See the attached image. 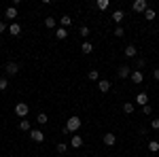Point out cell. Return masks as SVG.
<instances>
[{
    "instance_id": "32",
    "label": "cell",
    "mask_w": 159,
    "mask_h": 157,
    "mask_svg": "<svg viewBox=\"0 0 159 157\" xmlns=\"http://www.w3.org/2000/svg\"><path fill=\"white\" fill-rule=\"evenodd\" d=\"M142 113H144V115H151V113H153V109H151V104H147V106H142Z\"/></svg>"
},
{
    "instance_id": "2",
    "label": "cell",
    "mask_w": 159,
    "mask_h": 157,
    "mask_svg": "<svg viewBox=\"0 0 159 157\" xmlns=\"http://www.w3.org/2000/svg\"><path fill=\"white\" fill-rule=\"evenodd\" d=\"M28 113H30V106H28L25 102H17V104H15V115H17L19 119H25Z\"/></svg>"
},
{
    "instance_id": "24",
    "label": "cell",
    "mask_w": 159,
    "mask_h": 157,
    "mask_svg": "<svg viewBox=\"0 0 159 157\" xmlns=\"http://www.w3.org/2000/svg\"><path fill=\"white\" fill-rule=\"evenodd\" d=\"M148 151H151V153H157L159 151V140H151V142H148Z\"/></svg>"
},
{
    "instance_id": "1",
    "label": "cell",
    "mask_w": 159,
    "mask_h": 157,
    "mask_svg": "<svg viewBox=\"0 0 159 157\" xmlns=\"http://www.w3.org/2000/svg\"><path fill=\"white\" fill-rule=\"evenodd\" d=\"M81 125H83V121H81V117H76V115H72L70 119L66 121V127H68L70 134H76L79 130H81Z\"/></svg>"
},
{
    "instance_id": "25",
    "label": "cell",
    "mask_w": 159,
    "mask_h": 157,
    "mask_svg": "<svg viewBox=\"0 0 159 157\" xmlns=\"http://www.w3.org/2000/svg\"><path fill=\"white\" fill-rule=\"evenodd\" d=\"M55 24H57L55 17H45V25H47V28H55Z\"/></svg>"
},
{
    "instance_id": "34",
    "label": "cell",
    "mask_w": 159,
    "mask_h": 157,
    "mask_svg": "<svg viewBox=\"0 0 159 157\" xmlns=\"http://www.w3.org/2000/svg\"><path fill=\"white\" fill-rule=\"evenodd\" d=\"M7 32V21H0V34Z\"/></svg>"
},
{
    "instance_id": "14",
    "label": "cell",
    "mask_w": 159,
    "mask_h": 157,
    "mask_svg": "<svg viewBox=\"0 0 159 157\" xmlns=\"http://www.w3.org/2000/svg\"><path fill=\"white\" fill-rule=\"evenodd\" d=\"M4 17H7V19H17V7H9V9H7V11H4Z\"/></svg>"
},
{
    "instance_id": "16",
    "label": "cell",
    "mask_w": 159,
    "mask_h": 157,
    "mask_svg": "<svg viewBox=\"0 0 159 157\" xmlns=\"http://www.w3.org/2000/svg\"><path fill=\"white\" fill-rule=\"evenodd\" d=\"M136 53H138V49L134 45H127L125 47V58H136Z\"/></svg>"
},
{
    "instance_id": "37",
    "label": "cell",
    "mask_w": 159,
    "mask_h": 157,
    "mask_svg": "<svg viewBox=\"0 0 159 157\" xmlns=\"http://www.w3.org/2000/svg\"><path fill=\"white\" fill-rule=\"evenodd\" d=\"M0 157H2V155H0Z\"/></svg>"
},
{
    "instance_id": "5",
    "label": "cell",
    "mask_w": 159,
    "mask_h": 157,
    "mask_svg": "<svg viewBox=\"0 0 159 157\" xmlns=\"http://www.w3.org/2000/svg\"><path fill=\"white\" fill-rule=\"evenodd\" d=\"M117 76H119V79H129V76H132V68H129V66H119V68H117Z\"/></svg>"
},
{
    "instance_id": "19",
    "label": "cell",
    "mask_w": 159,
    "mask_h": 157,
    "mask_svg": "<svg viewBox=\"0 0 159 157\" xmlns=\"http://www.w3.org/2000/svg\"><path fill=\"white\" fill-rule=\"evenodd\" d=\"M19 130L30 134V130H32V127H30V121H28V119H21V121H19Z\"/></svg>"
},
{
    "instance_id": "6",
    "label": "cell",
    "mask_w": 159,
    "mask_h": 157,
    "mask_svg": "<svg viewBox=\"0 0 159 157\" xmlns=\"http://www.w3.org/2000/svg\"><path fill=\"white\" fill-rule=\"evenodd\" d=\"M30 138H32L34 142H45V134H43V130H30Z\"/></svg>"
},
{
    "instance_id": "27",
    "label": "cell",
    "mask_w": 159,
    "mask_h": 157,
    "mask_svg": "<svg viewBox=\"0 0 159 157\" xmlns=\"http://www.w3.org/2000/svg\"><path fill=\"white\" fill-rule=\"evenodd\" d=\"M7 89H9V81L4 76H0V91H7Z\"/></svg>"
},
{
    "instance_id": "3",
    "label": "cell",
    "mask_w": 159,
    "mask_h": 157,
    "mask_svg": "<svg viewBox=\"0 0 159 157\" xmlns=\"http://www.w3.org/2000/svg\"><path fill=\"white\" fill-rule=\"evenodd\" d=\"M132 9H134L136 13H142V15H144V11L148 9V2H147V0H134Z\"/></svg>"
},
{
    "instance_id": "35",
    "label": "cell",
    "mask_w": 159,
    "mask_h": 157,
    "mask_svg": "<svg viewBox=\"0 0 159 157\" xmlns=\"http://www.w3.org/2000/svg\"><path fill=\"white\" fill-rule=\"evenodd\" d=\"M153 79H155V81H159V68H155V70H153Z\"/></svg>"
},
{
    "instance_id": "29",
    "label": "cell",
    "mask_w": 159,
    "mask_h": 157,
    "mask_svg": "<svg viewBox=\"0 0 159 157\" xmlns=\"http://www.w3.org/2000/svg\"><path fill=\"white\" fill-rule=\"evenodd\" d=\"M55 149H57V153H66V151H68V145H66V142H57Z\"/></svg>"
},
{
    "instance_id": "36",
    "label": "cell",
    "mask_w": 159,
    "mask_h": 157,
    "mask_svg": "<svg viewBox=\"0 0 159 157\" xmlns=\"http://www.w3.org/2000/svg\"><path fill=\"white\" fill-rule=\"evenodd\" d=\"M157 68H159V64H157Z\"/></svg>"
},
{
    "instance_id": "28",
    "label": "cell",
    "mask_w": 159,
    "mask_h": 157,
    "mask_svg": "<svg viewBox=\"0 0 159 157\" xmlns=\"http://www.w3.org/2000/svg\"><path fill=\"white\" fill-rule=\"evenodd\" d=\"M79 34H81L83 38H87L89 36V28H87V25H81V28H79Z\"/></svg>"
},
{
    "instance_id": "18",
    "label": "cell",
    "mask_w": 159,
    "mask_h": 157,
    "mask_svg": "<svg viewBox=\"0 0 159 157\" xmlns=\"http://www.w3.org/2000/svg\"><path fill=\"white\" fill-rule=\"evenodd\" d=\"M60 24H61V28H68V25L72 24V17H70V15H61V17H60Z\"/></svg>"
},
{
    "instance_id": "12",
    "label": "cell",
    "mask_w": 159,
    "mask_h": 157,
    "mask_svg": "<svg viewBox=\"0 0 159 157\" xmlns=\"http://www.w3.org/2000/svg\"><path fill=\"white\" fill-rule=\"evenodd\" d=\"M98 89L102 91V94H108V91H110V81H106V79H100V81H98Z\"/></svg>"
},
{
    "instance_id": "13",
    "label": "cell",
    "mask_w": 159,
    "mask_h": 157,
    "mask_svg": "<svg viewBox=\"0 0 159 157\" xmlns=\"http://www.w3.org/2000/svg\"><path fill=\"white\" fill-rule=\"evenodd\" d=\"M9 34H11V36H19V34H21V25L17 24V21H13V24L9 25Z\"/></svg>"
},
{
    "instance_id": "7",
    "label": "cell",
    "mask_w": 159,
    "mask_h": 157,
    "mask_svg": "<svg viewBox=\"0 0 159 157\" xmlns=\"http://www.w3.org/2000/svg\"><path fill=\"white\" fill-rule=\"evenodd\" d=\"M102 142H104L106 146H115V142H117V136H115L112 132L104 134V136H102Z\"/></svg>"
},
{
    "instance_id": "31",
    "label": "cell",
    "mask_w": 159,
    "mask_h": 157,
    "mask_svg": "<svg viewBox=\"0 0 159 157\" xmlns=\"http://www.w3.org/2000/svg\"><path fill=\"white\" fill-rule=\"evenodd\" d=\"M123 34H125V30H123V25H117V28H115V36H117V38H121Z\"/></svg>"
},
{
    "instance_id": "21",
    "label": "cell",
    "mask_w": 159,
    "mask_h": 157,
    "mask_svg": "<svg viewBox=\"0 0 159 157\" xmlns=\"http://www.w3.org/2000/svg\"><path fill=\"white\" fill-rule=\"evenodd\" d=\"M87 79H89V81H93V83H98V81H100V72H98V70H89Z\"/></svg>"
},
{
    "instance_id": "23",
    "label": "cell",
    "mask_w": 159,
    "mask_h": 157,
    "mask_svg": "<svg viewBox=\"0 0 159 157\" xmlns=\"http://www.w3.org/2000/svg\"><path fill=\"white\" fill-rule=\"evenodd\" d=\"M155 17H157V13L153 11V9H147V11H144V19H147V21H153Z\"/></svg>"
},
{
    "instance_id": "30",
    "label": "cell",
    "mask_w": 159,
    "mask_h": 157,
    "mask_svg": "<svg viewBox=\"0 0 159 157\" xmlns=\"http://www.w3.org/2000/svg\"><path fill=\"white\" fill-rule=\"evenodd\" d=\"M98 9L100 11H106L108 9V0H98Z\"/></svg>"
},
{
    "instance_id": "20",
    "label": "cell",
    "mask_w": 159,
    "mask_h": 157,
    "mask_svg": "<svg viewBox=\"0 0 159 157\" xmlns=\"http://www.w3.org/2000/svg\"><path fill=\"white\" fill-rule=\"evenodd\" d=\"M134 102H125V104H123V113H125V115H132V113H134Z\"/></svg>"
},
{
    "instance_id": "9",
    "label": "cell",
    "mask_w": 159,
    "mask_h": 157,
    "mask_svg": "<svg viewBox=\"0 0 159 157\" xmlns=\"http://www.w3.org/2000/svg\"><path fill=\"white\" fill-rule=\"evenodd\" d=\"M110 19H112V21H115L117 25H121V21L125 19V13H123L121 9H117V11H115L112 15H110Z\"/></svg>"
},
{
    "instance_id": "22",
    "label": "cell",
    "mask_w": 159,
    "mask_h": 157,
    "mask_svg": "<svg viewBox=\"0 0 159 157\" xmlns=\"http://www.w3.org/2000/svg\"><path fill=\"white\" fill-rule=\"evenodd\" d=\"M36 121H38V125H45V123L49 121V117H47V113H38V115H36Z\"/></svg>"
},
{
    "instance_id": "10",
    "label": "cell",
    "mask_w": 159,
    "mask_h": 157,
    "mask_svg": "<svg viewBox=\"0 0 159 157\" xmlns=\"http://www.w3.org/2000/svg\"><path fill=\"white\" fill-rule=\"evenodd\" d=\"M134 104H138V106H147V104H148V96H147V94H144V91H140V94L136 96Z\"/></svg>"
},
{
    "instance_id": "26",
    "label": "cell",
    "mask_w": 159,
    "mask_h": 157,
    "mask_svg": "<svg viewBox=\"0 0 159 157\" xmlns=\"http://www.w3.org/2000/svg\"><path fill=\"white\" fill-rule=\"evenodd\" d=\"M144 66H147V62H144V58H138V60H136V70H142Z\"/></svg>"
},
{
    "instance_id": "33",
    "label": "cell",
    "mask_w": 159,
    "mask_h": 157,
    "mask_svg": "<svg viewBox=\"0 0 159 157\" xmlns=\"http://www.w3.org/2000/svg\"><path fill=\"white\" fill-rule=\"evenodd\" d=\"M151 127H153V130H159V119H153V121H151Z\"/></svg>"
},
{
    "instance_id": "8",
    "label": "cell",
    "mask_w": 159,
    "mask_h": 157,
    "mask_svg": "<svg viewBox=\"0 0 159 157\" xmlns=\"http://www.w3.org/2000/svg\"><path fill=\"white\" fill-rule=\"evenodd\" d=\"M129 79H132V83L140 85L144 81V72H142V70H132V76H129Z\"/></svg>"
},
{
    "instance_id": "11",
    "label": "cell",
    "mask_w": 159,
    "mask_h": 157,
    "mask_svg": "<svg viewBox=\"0 0 159 157\" xmlns=\"http://www.w3.org/2000/svg\"><path fill=\"white\" fill-rule=\"evenodd\" d=\"M4 70H7V74H17L19 72V66H17V64H15V62H7V66H4Z\"/></svg>"
},
{
    "instance_id": "17",
    "label": "cell",
    "mask_w": 159,
    "mask_h": 157,
    "mask_svg": "<svg viewBox=\"0 0 159 157\" xmlns=\"http://www.w3.org/2000/svg\"><path fill=\"white\" fill-rule=\"evenodd\" d=\"M81 51H83V53H85V55H89V53H91V51H93V45H91V43H89V40H85V43H83V45H81Z\"/></svg>"
},
{
    "instance_id": "4",
    "label": "cell",
    "mask_w": 159,
    "mask_h": 157,
    "mask_svg": "<svg viewBox=\"0 0 159 157\" xmlns=\"http://www.w3.org/2000/svg\"><path fill=\"white\" fill-rule=\"evenodd\" d=\"M83 142H85L83 136H79V134H70V146H72V149H81Z\"/></svg>"
},
{
    "instance_id": "15",
    "label": "cell",
    "mask_w": 159,
    "mask_h": 157,
    "mask_svg": "<svg viewBox=\"0 0 159 157\" xmlns=\"http://www.w3.org/2000/svg\"><path fill=\"white\" fill-rule=\"evenodd\" d=\"M55 36H57V40H66V38H68V30H66V28H57V32H55Z\"/></svg>"
}]
</instances>
